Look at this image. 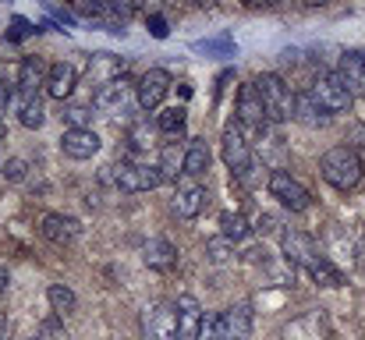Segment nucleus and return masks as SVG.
Returning a JSON list of instances; mask_svg holds the SVG:
<instances>
[{
    "label": "nucleus",
    "instance_id": "obj_5",
    "mask_svg": "<svg viewBox=\"0 0 365 340\" xmlns=\"http://www.w3.org/2000/svg\"><path fill=\"white\" fill-rule=\"evenodd\" d=\"M280 252H284L287 266H298V269H305V273H312V269L327 259V255L319 252L316 237H309V234L298 230V227H284V230H280Z\"/></svg>",
    "mask_w": 365,
    "mask_h": 340
},
{
    "label": "nucleus",
    "instance_id": "obj_20",
    "mask_svg": "<svg viewBox=\"0 0 365 340\" xmlns=\"http://www.w3.org/2000/svg\"><path fill=\"white\" fill-rule=\"evenodd\" d=\"M156 135H160V124L156 120H149V117H131L128 120V149L135 153V156H145L153 145H156Z\"/></svg>",
    "mask_w": 365,
    "mask_h": 340
},
{
    "label": "nucleus",
    "instance_id": "obj_14",
    "mask_svg": "<svg viewBox=\"0 0 365 340\" xmlns=\"http://www.w3.org/2000/svg\"><path fill=\"white\" fill-rule=\"evenodd\" d=\"M61 153L71 160H93L100 153V135L93 128H68L61 138Z\"/></svg>",
    "mask_w": 365,
    "mask_h": 340
},
{
    "label": "nucleus",
    "instance_id": "obj_18",
    "mask_svg": "<svg viewBox=\"0 0 365 340\" xmlns=\"http://www.w3.org/2000/svg\"><path fill=\"white\" fill-rule=\"evenodd\" d=\"M142 262H145L153 273H170V269L178 266V248H174V241H167V237H149L145 248H142Z\"/></svg>",
    "mask_w": 365,
    "mask_h": 340
},
{
    "label": "nucleus",
    "instance_id": "obj_9",
    "mask_svg": "<svg viewBox=\"0 0 365 340\" xmlns=\"http://www.w3.org/2000/svg\"><path fill=\"white\" fill-rule=\"evenodd\" d=\"M142 340H178V309L156 302L142 312Z\"/></svg>",
    "mask_w": 365,
    "mask_h": 340
},
{
    "label": "nucleus",
    "instance_id": "obj_35",
    "mask_svg": "<svg viewBox=\"0 0 365 340\" xmlns=\"http://www.w3.org/2000/svg\"><path fill=\"white\" fill-rule=\"evenodd\" d=\"M36 340H68V330H64V319L53 312L50 319H43L39 323V334H36Z\"/></svg>",
    "mask_w": 365,
    "mask_h": 340
},
{
    "label": "nucleus",
    "instance_id": "obj_22",
    "mask_svg": "<svg viewBox=\"0 0 365 340\" xmlns=\"http://www.w3.org/2000/svg\"><path fill=\"white\" fill-rule=\"evenodd\" d=\"M337 75L344 78V86L355 96H365V53L362 50H344L341 61H337Z\"/></svg>",
    "mask_w": 365,
    "mask_h": 340
},
{
    "label": "nucleus",
    "instance_id": "obj_27",
    "mask_svg": "<svg viewBox=\"0 0 365 340\" xmlns=\"http://www.w3.org/2000/svg\"><path fill=\"white\" fill-rule=\"evenodd\" d=\"M160 174H163V181H174L178 185V177H185V149L181 145H174V142H167L163 149H160Z\"/></svg>",
    "mask_w": 365,
    "mask_h": 340
},
{
    "label": "nucleus",
    "instance_id": "obj_12",
    "mask_svg": "<svg viewBox=\"0 0 365 340\" xmlns=\"http://www.w3.org/2000/svg\"><path fill=\"white\" fill-rule=\"evenodd\" d=\"M284 340H327L330 337V323H327V312L323 309H309L302 312L298 319H291L284 326Z\"/></svg>",
    "mask_w": 365,
    "mask_h": 340
},
{
    "label": "nucleus",
    "instance_id": "obj_36",
    "mask_svg": "<svg viewBox=\"0 0 365 340\" xmlns=\"http://www.w3.org/2000/svg\"><path fill=\"white\" fill-rule=\"evenodd\" d=\"M4 181H11V185H18V181H25V174H29V163L21 160V156H11L7 163H4Z\"/></svg>",
    "mask_w": 365,
    "mask_h": 340
},
{
    "label": "nucleus",
    "instance_id": "obj_2",
    "mask_svg": "<svg viewBox=\"0 0 365 340\" xmlns=\"http://www.w3.org/2000/svg\"><path fill=\"white\" fill-rule=\"evenodd\" d=\"M107 177L128 192V195H138V192H153L163 185V174L156 163H138V160H121L114 167H107Z\"/></svg>",
    "mask_w": 365,
    "mask_h": 340
},
{
    "label": "nucleus",
    "instance_id": "obj_44",
    "mask_svg": "<svg viewBox=\"0 0 365 340\" xmlns=\"http://www.w3.org/2000/svg\"><path fill=\"white\" fill-rule=\"evenodd\" d=\"M248 4H273V0H248Z\"/></svg>",
    "mask_w": 365,
    "mask_h": 340
},
{
    "label": "nucleus",
    "instance_id": "obj_42",
    "mask_svg": "<svg viewBox=\"0 0 365 340\" xmlns=\"http://www.w3.org/2000/svg\"><path fill=\"white\" fill-rule=\"evenodd\" d=\"M7 337H11V319L0 312V340H7Z\"/></svg>",
    "mask_w": 365,
    "mask_h": 340
},
{
    "label": "nucleus",
    "instance_id": "obj_43",
    "mask_svg": "<svg viewBox=\"0 0 365 340\" xmlns=\"http://www.w3.org/2000/svg\"><path fill=\"white\" fill-rule=\"evenodd\" d=\"M7 284H11V277H7V269H4V266H0V294H4V291H7Z\"/></svg>",
    "mask_w": 365,
    "mask_h": 340
},
{
    "label": "nucleus",
    "instance_id": "obj_30",
    "mask_svg": "<svg viewBox=\"0 0 365 340\" xmlns=\"http://www.w3.org/2000/svg\"><path fill=\"white\" fill-rule=\"evenodd\" d=\"M185 120H188L185 107H163V110L156 113V124H160L163 135H181L185 131Z\"/></svg>",
    "mask_w": 365,
    "mask_h": 340
},
{
    "label": "nucleus",
    "instance_id": "obj_37",
    "mask_svg": "<svg viewBox=\"0 0 365 340\" xmlns=\"http://www.w3.org/2000/svg\"><path fill=\"white\" fill-rule=\"evenodd\" d=\"M36 32H43V29H39V25H32L29 18H21V14H18V18L11 21V32H7V39H11V43H18V39H25V36H36Z\"/></svg>",
    "mask_w": 365,
    "mask_h": 340
},
{
    "label": "nucleus",
    "instance_id": "obj_13",
    "mask_svg": "<svg viewBox=\"0 0 365 340\" xmlns=\"http://www.w3.org/2000/svg\"><path fill=\"white\" fill-rule=\"evenodd\" d=\"M238 124L242 128H255V131H266V124H269L266 103H262L255 82H245L242 89H238Z\"/></svg>",
    "mask_w": 365,
    "mask_h": 340
},
{
    "label": "nucleus",
    "instance_id": "obj_21",
    "mask_svg": "<svg viewBox=\"0 0 365 340\" xmlns=\"http://www.w3.org/2000/svg\"><path fill=\"white\" fill-rule=\"evenodd\" d=\"M78 230H82V227H78L75 217H61V213H46L43 224H39V234H43L50 244H61V248L71 244V241L78 237Z\"/></svg>",
    "mask_w": 365,
    "mask_h": 340
},
{
    "label": "nucleus",
    "instance_id": "obj_16",
    "mask_svg": "<svg viewBox=\"0 0 365 340\" xmlns=\"http://www.w3.org/2000/svg\"><path fill=\"white\" fill-rule=\"evenodd\" d=\"M294 120L302 128H327L334 120V113L312 96V89H305V93H294Z\"/></svg>",
    "mask_w": 365,
    "mask_h": 340
},
{
    "label": "nucleus",
    "instance_id": "obj_4",
    "mask_svg": "<svg viewBox=\"0 0 365 340\" xmlns=\"http://www.w3.org/2000/svg\"><path fill=\"white\" fill-rule=\"evenodd\" d=\"M93 107L103 113V117H128V113L138 110V93H135V82L128 78H114L107 86H100L93 93Z\"/></svg>",
    "mask_w": 365,
    "mask_h": 340
},
{
    "label": "nucleus",
    "instance_id": "obj_6",
    "mask_svg": "<svg viewBox=\"0 0 365 340\" xmlns=\"http://www.w3.org/2000/svg\"><path fill=\"white\" fill-rule=\"evenodd\" d=\"M266 188H269V195H273L284 210H291V213H305V210L312 206L309 188H305L291 170H273V174L266 177Z\"/></svg>",
    "mask_w": 365,
    "mask_h": 340
},
{
    "label": "nucleus",
    "instance_id": "obj_31",
    "mask_svg": "<svg viewBox=\"0 0 365 340\" xmlns=\"http://www.w3.org/2000/svg\"><path fill=\"white\" fill-rule=\"evenodd\" d=\"M93 103H64L61 107V120L68 124V128H89V120H93Z\"/></svg>",
    "mask_w": 365,
    "mask_h": 340
},
{
    "label": "nucleus",
    "instance_id": "obj_33",
    "mask_svg": "<svg viewBox=\"0 0 365 340\" xmlns=\"http://www.w3.org/2000/svg\"><path fill=\"white\" fill-rule=\"evenodd\" d=\"M206 255H210L217 266H224V262H231V259H235V241H231V237H224V234H217V237H210V241H206Z\"/></svg>",
    "mask_w": 365,
    "mask_h": 340
},
{
    "label": "nucleus",
    "instance_id": "obj_38",
    "mask_svg": "<svg viewBox=\"0 0 365 340\" xmlns=\"http://www.w3.org/2000/svg\"><path fill=\"white\" fill-rule=\"evenodd\" d=\"M199 340H224V334H220V323H217V316H206V319H202Z\"/></svg>",
    "mask_w": 365,
    "mask_h": 340
},
{
    "label": "nucleus",
    "instance_id": "obj_1",
    "mask_svg": "<svg viewBox=\"0 0 365 340\" xmlns=\"http://www.w3.org/2000/svg\"><path fill=\"white\" fill-rule=\"evenodd\" d=\"M319 174H323V181H327L330 188L351 192V188L362 181V156H359V149L348 145V142L327 149L323 160H319Z\"/></svg>",
    "mask_w": 365,
    "mask_h": 340
},
{
    "label": "nucleus",
    "instance_id": "obj_34",
    "mask_svg": "<svg viewBox=\"0 0 365 340\" xmlns=\"http://www.w3.org/2000/svg\"><path fill=\"white\" fill-rule=\"evenodd\" d=\"M309 277H312L316 284H323V287H344V273H341V269H337L330 259H323V262H319V266H316Z\"/></svg>",
    "mask_w": 365,
    "mask_h": 340
},
{
    "label": "nucleus",
    "instance_id": "obj_28",
    "mask_svg": "<svg viewBox=\"0 0 365 340\" xmlns=\"http://www.w3.org/2000/svg\"><path fill=\"white\" fill-rule=\"evenodd\" d=\"M46 298H50V309H53L61 319L78 309V298H75V291H71L68 284H50V287H46Z\"/></svg>",
    "mask_w": 365,
    "mask_h": 340
},
{
    "label": "nucleus",
    "instance_id": "obj_15",
    "mask_svg": "<svg viewBox=\"0 0 365 340\" xmlns=\"http://www.w3.org/2000/svg\"><path fill=\"white\" fill-rule=\"evenodd\" d=\"M217 323H220L224 340H252V309H248L245 302L224 309V312L217 316Z\"/></svg>",
    "mask_w": 365,
    "mask_h": 340
},
{
    "label": "nucleus",
    "instance_id": "obj_11",
    "mask_svg": "<svg viewBox=\"0 0 365 340\" xmlns=\"http://www.w3.org/2000/svg\"><path fill=\"white\" fill-rule=\"evenodd\" d=\"M206 202H210V192L195 181V177H181L178 181V188H174V199H170V210L181 217V220H195L202 210H206Z\"/></svg>",
    "mask_w": 365,
    "mask_h": 340
},
{
    "label": "nucleus",
    "instance_id": "obj_29",
    "mask_svg": "<svg viewBox=\"0 0 365 340\" xmlns=\"http://www.w3.org/2000/svg\"><path fill=\"white\" fill-rule=\"evenodd\" d=\"M195 53H206V57H235L238 53V43L231 36H213V39H199L192 43Z\"/></svg>",
    "mask_w": 365,
    "mask_h": 340
},
{
    "label": "nucleus",
    "instance_id": "obj_39",
    "mask_svg": "<svg viewBox=\"0 0 365 340\" xmlns=\"http://www.w3.org/2000/svg\"><path fill=\"white\" fill-rule=\"evenodd\" d=\"M14 103V89L11 86H0V131H4V120H7V107Z\"/></svg>",
    "mask_w": 365,
    "mask_h": 340
},
{
    "label": "nucleus",
    "instance_id": "obj_17",
    "mask_svg": "<svg viewBox=\"0 0 365 340\" xmlns=\"http://www.w3.org/2000/svg\"><path fill=\"white\" fill-rule=\"evenodd\" d=\"M178 309V340H199V330H202V305L192 298V294H181L174 302Z\"/></svg>",
    "mask_w": 365,
    "mask_h": 340
},
{
    "label": "nucleus",
    "instance_id": "obj_24",
    "mask_svg": "<svg viewBox=\"0 0 365 340\" xmlns=\"http://www.w3.org/2000/svg\"><path fill=\"white\" fill-rule=\"evenodd\" d=\"M46 71H50V68H46L39 57H21L14 89H18V93H39V89H46Z\"/></svg>",
    "mask_w": 365,
    "mask_h": 340
},
{
    "label": "nucleus",
    "instance_id": "obj_25",
    "mask_svg": "<svg viewBox=\"0 0 365 340\" xmlns=\"http://www.w3.org/2000/svg\"><path fill=\"white\" fill-rule=\"evenodd\" d=\"M124 68H128V64H124L121 57H114V53H93V57H89V82L100 89V86L121 78Z\"/></svg>",
    "mask_w": 365,
    "mask_h": 340
},
{
    "label": "nucleus",
    "instance_id": "obj_10",
    "mask_svg": "<svg viewBox=\"0 0 365 340\" xmlns=\"http://www.w3.org/2000/svg\"><path fill=\"white\" fill-rule=\"evenodd\" d=\"M135 93H138V110H160L167 93H170V71H163V68L142 71L138 82H135Z\"/></svg>",
    "mask_w": 365,
    "mask_h": 340
},
{
    "label": "nucleus",
    "instance_id": "obj_23",
    "mask_svg": "<svg viewBox=\"0 0 365 340\" xmlns=\"http://www.w3.org/2000/svg\"><path fill=\"white\" fill-rule=\"evenodd\" d=\"M14 110H18V124L29 128V131L43 128V120H46L43 96H39V93H18V89H14Z\"/></svg>",
    "mask_w": 365,
    "mask_h": 340
},
{
    "label": "nucleus",
    "instance_id": "obj_26",
    "mask_svg": "<svg viewBox=\"0 0 365 340\" xmlns=\"http://www.w3.org/2000/svg\"><path fill=\"white\" fill-rule=\"evenodd\" d=\"M210 163H213L210 145H206L202 138H192L188 149H185V174H188V177H202V174L210 170Z\"/></svg>",
    "mask_w": 365,
    "mask_h": 340
},
{
    "label": "nucleus",
    "instance_id": "obj_40",
    "mask_svg": "<svg viewBox=\"0 0 365 340\" xmlns=\"http://www.w3.org/2000/svg\"><path fill=\"white\" fill-rule=\"evenodd\" d=\"M348 145L365 149V124H348Z\"/></svg>",
    "mask_w": 365,
    "mask_h": 340
},
{
    "label": "nucleus",
    "instance_id": "obj_32",
    "mask_svg": "<svg viewBox=\"0 0 365 340\" xmlns=\"http://www.w3.org/2000/svg\"><path fill=\"white\" fill-rule=\"evenodd\" d=\"M220 234H224V237H231V241L238 244L242 237L252 234V227H248V220H245L242 213H224V217H220Z\"/></svg>",
    "mask_w": 365,
    "mask_h": 340
},
{
    "label": "nucleus",
    "instance_id": "obj_7",
    "mask_svg": "<svg viewBox=\"0 0 365 340\" xmlns=\"http://www.w3.org/2000/svg\"><path fill=\"white\" fill-rule=\"evenodd\" d=\"M309 89H312V96H316L330 113H348L351 103H355V93L344 86V78L337 75V68H334V71H319V75L312 78Z\"/></svg>",
    "mask_w": 365,
    "mask_h": 340
},
{
    "label": "nucleus",
    "instance_id": "obj_3",
    "mask_svg": "<svg viewBox=\"0 0 365 340\" xmlns=\"http://www.w3.org/2000/svg\"><path fill=\"white\" fill-rule=\"evenodd\" d=\"M255 86H259L262 103H266V117H269V124L294 120V89H291L280 75L266 71V75H259V78H255Z\"/></svg>",
    "mask_w": 365,
    "mask_h": 340
},
{
    "label": "nucleus",
    "instance_id": "obj_41",
    "mask_svg": "<svg viewBox=\"0 0 365 340\" xmlns=\"http://www.w3.org/2000/svg\"><path fill=\"white\" fill-rule=\"evenodd\" d=\"M149 32L156 36V39H167V21H163V14H149Z\"/></svg>",
    "mask_w": 365,
    "mask_h": 340
},
{
    "label": "nucleus",
    "instance_id": "obj_19",
    "mask_svg": "<svg viewBox=\"0 0 365 340\" xmlns=\"http://www.w3.org/2000/svg\"><path fill=\"white\" fill-rule=\"evenodd\" d=\"M75 86H78V71H75V64H68V61L50 64V71H46V96H53V100L64 103V100L75 93Z\"/></svg>",
    "mask_w": 365,
    "mask_h": 340
},
{
    "label": "nucleus",
    "instance_id": "obj_8",
    "mask_svg": "<svg viewBox=\"0 0 365 340\" xmlns=\"http://www.w3.org/2000/svg\"><path fill=\"white\" fill-rule=\"evenodd\" d=\"M220 156H224V163H227V170L235 177H242L245 170L252 167V142L245 138V128L238 120H231L224 128V135H220Z\"/></svg>",
    "mask_w": 365,
    "mask_h": 340
}]
</instances>
